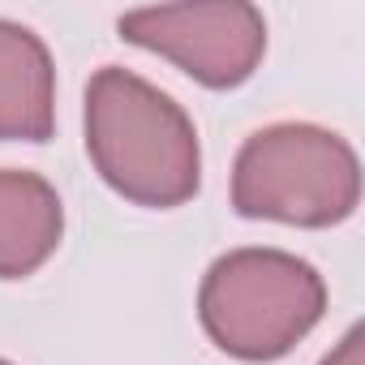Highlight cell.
<instances>
[{
    "label": "cell",
    "mask_w": 365,
    "mask_h": 365,
    "mask_svg": "<svg viewBox=\"0 0 365 365\" xmlns=\"http://www.w3.org/2000/svg\"><path fill=\"white\" fill-rule=\"evenodd\" d=\"M322 275L288 250H232L211 262L198 292V318L211 344L237 361L288 356L322 318Z\"/></svg>",
    "instance_id": "7a4b0ae2"
},
{
    "label": "cell",
    "mask_w": 365,
    "mask_h": 365,
    "mask_svg": "<svg viewBox=\"0 0 365 365\" xmlns=\"http://www.w3.org/2000/svg\"><path fill=\"white\" fill-rule=\"evenodd\" d=\"M65 237L61 194L39 172L0 168V279L35 275Z\"/></svg>",
    "instance_id": "8992f818"
},
{
    "label": "cell",
    "mask_w": 365,
    "mask_h": 365,
    "mask_svg": "<svg viewBox=\"0 0 365 365\" xmlns=\"http://www.w3.org/2000/svg\"><path fill=\"white\" fill-rule=\"evenodd\" d=\"M56 129V65L48 43L0 18V142H48Z\"/></svg>",
    "instance_id": "5b68a950"
},
{
    "label": "cell",
    "mask_w": 365,
    "mask_h": 365,
    "mask_svg": "<svg viewBox=\"0 0 365 365\" xmlns=\"http://www.w3.org/2000/svg\"><path fill=\"white\" fill-rule=\"evenodd\" d=\"M361 202L356 150L305 120L267 125L245 138L232 163V207L245 220H275L292 228L344 224Z\"/></svg>",
    "instance_id": "3957f363"
},
{
    "label": "cell",
    "mask_w": 365,
    "mask_h": 365,
    "mask_svg": "<svg viewBox=\"0 0 365 365\" xmlns=\"http://www.w3.org/2000/svg\"><path fill=\"white\" fill-rule=\"evenodd\" d=\"M86 155L125 202L172 211L202 190L198 129L168 91L103 65L86 82Z\"/></svg>",
    "instance_id": "6da1fadb"
},
{
    "label": "cell",
    "mask_w": 365,
    "mask_h": 365,
    "mask_svg": "<svg viewBox=\"0 0 365 365\" xmlns=\"http://www.w3.org/2000/svg\"><path fill=\"white\" fill-rule=\"evenodd\" d=\"M0 365H14V361H5V356H0Z\"/></svg>",
    "instance_id": "ba28073f"
},
{
    "label": "cell",
    "mask_w": 365,
    "mask_h": 365,
    "mask_svg": "<svg viewBox=\"0 0 365 365\" xmlns=\"http://www.w3.org/2000/svg\"><path fill=\"white\" fill-rule=\"evenodd\" d=\"M318 365H365V344H361V327H352L339 344H335V352H327Z\"/></svg>",
    "instance_id": "52a82bcc"
},
{
    "label": "cell",
    "mask_w": 365,
    "mask_h": 365,
    "mask_svg": "<svg viewBox=\"0 0 365 365\" xmlns=\"http://www.w3.org/2000/svg\"><path fill=\"white\" fill-rule=\"evenodd\" d=\"M120 39L172 61L180 73L211 91H232L254 78L267 56V22L241 0H202V5H155L120 14Z\"/></svg>",
    "instance_id": "277c9868"
}]
</instances>
